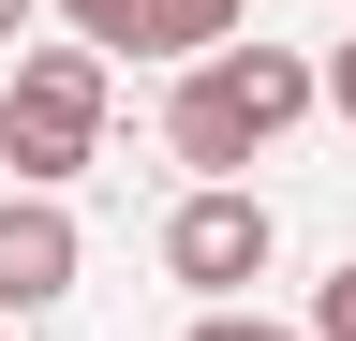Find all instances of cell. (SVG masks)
Returning <instances> with one entry per match:
<instances>
[{
    "label": "cell",
    "mask_w": 356,
    "mask_h": 341,
    "mask_svg": "<svg viewBox=\"0 0 356 341\" xmlns=\"http://www.w3.org/2000/svg\"><path fill=\"white\" fill-rule=\"evenodd\" d=\"M312 104H327V60H297V45L252 30V45H222V60H193V74L163 90V149L193 163V178H252Z\"/></svg>",
    "instance_id": "6da1fadb"
},
{
    "label": "cell",
    "mask_w": 356,
    "mask_h": 341,
    "mask_svg": "<svg viewBox=\"0 0 356 341\" xmlns=\"http://www.w3.org/2000/svg\"><path fill=\"white\" fill-rule=\"evenodd\" d=\"M104 90H119V60L74 45V30L0 60V163H15V193H74V178H89V149H104Z\"/></svg>",
    "instance_id": "7a4b0ae2"
},
{
    "label": "cell",
    "mask_w": 356,
    "mask_h": 341,
    "mask_svg": "<svg viewBox=\"0 0 356 341\" xmlns=\"http://www.w3.org/2000/svg\"><path fill=\"white\" fill-rule=\"evenodd\" d=\"M267 267H282V208H267L252 178H193L163 208V282H193L208 312H238Z\"/></svg>",
    "instance_id": "3957f363"
},
{
    "label": "cell",
    "mask_w": 356,
    "mask_h": 341,
    "mask_svg": "<svg viewBox=\"0 0 356 341\" xmlns=\"http://www.w3.org/2000/svg\"><path fill=\"white\" fill-rule=\"evenodd\" d=\"M74 267H89L74 208H60V193H0V312H60Z\"/></svg>",
    "instance_id": "277c9868"
},
{
    "label": "cell",
    "mask_w": 356,
    "mask_h": 341,
    "mask_svg": "<svg viewBox=\"0 0 356 341\" xmlns=\"http://www.w3.org/2000/svg\"><path fill=\"white\" fill-rule=\"evenodd\" d=\"M222 45H252V0H149V60H222Z\"/></svg>",
    "instance_id": "5b68a950"
},
{
    "label": "cell",
    "mask_w": 356,
    "mask_h": 341,
    "mask_svg": "<svg viewBox=\"0 0 356 341\" xmlns=\"http://www.w3.org/2000/svg\"><path fill=\"white\" fill-rule=\"evenodd\" d=\"M60 30H74V45H104V60H119V45L149 60V0H60Z\"/></svg>",
    "instance_id": "8992f818"
},
{
    "label": "cell",
    "mask_w": 356,
    "mask_h": 341,
    "mask_svg": "<svg viewBox=\"0 0 356 341\" xmlns=\"http://www.w3.org/2000/svg\"><path fill=\"white\" fill-rule=\"evenodd\" d=\"M312 341H356V267H327V282H312Z\"/></svg>",
    "instance_id": "52a82bcc"
},
{
    "label": "cell",
    "mask_w": 356,
    "mask_h": 341,
    "mask_svg": "<svg viewBox=\"0 0 356 341\" xmlns=\"http://www.w3.org/2000/svg\"><path fill=\"white\" fill-rule=\"evenodd\" d=\"M193 341H312V326H267V312H193Z\"/></svg>",
    "instance_id": "ba28073f"
},
{
    "label": "cell",
    "mask_w": 356,
    "mask_h": 341,
    "mask_svg": "<svg viewBox=\"0 0 356 341\" xmlns=\"http://www.w3.org/2000/svg\"><path fill=\"white\" fill-rule=\"evenodd\" d=\"M327 104L356 119V30H341V45H327Z\"/></svg>",
    "instance_id": "9c48e42d"
},
{
    "label": "cell",
    "mask_w": 356,
    "mask_h": 341,
    "mask_svg": "<svg viewBox=\"0 0 356 341\" xmlns=\"http://www.w3.org/2000/svg\"><path fill=\"white\" fill-rule=\"evenodd\" d=\"M30 15H44V0H0V60H15V45H30Z\"/></svg>",
    "instance_id": "30bf717a"
},
{
    "label": "cell",
    "mask_w": 356,
    "mask_h": 341,
    "mask_svg": "<svg viewBox=\"0 0 356 341\" xmlns=\"http://www.w3.org/2000/svg\"><path fill=\"white\" fill-rule=\"evenodd\" d=\"M341 15H356V0H341Z\"/></svg>",
    "instance_id": "8fae6325"
}]
</instances>
